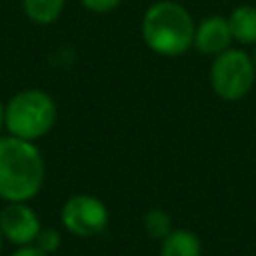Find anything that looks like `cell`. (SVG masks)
<instances>
[{"mask_svg":"<svg viewBox=\"0 0 256 256\" xmlns=\"http://www.w3.org/2000/svg\"><path fill=\"white\" fill-rule=\"evenodd\" d=\"M44 176V158L34 142L10 134L0 136V200H32L42 190Z\"/></svg>","mask_w":256,"mask_h":256,"instance_id":"6da1fadb","label":"cell"},{"mask_svg":"<svg viewBox=\"0 0 256 256\" xmlns=\"http://www.w3.org/2000/svg\"><path fill=\"white\" fill-rule=\"evenodd\" d=\"M194 34L196 24L190 12L174 0L154 2L144 12L142 40L154 54L180 56L194 46Z\"/></svg>","mask_w":256,"mask_h":256,"instance_id":"7a4b0ae2","label":"cell"},{"mask_svg":"<svg viewBox=\"0 0 256 256\" xmlns=\"http://www.w3.org/2000/svg\"><path fill=\"white\" fill-rule=\"evenodd\" d=\"M56 124V102L40 88L16 92L6 102V132L10 136L36 142Z\"/></svg>","mask_w":256,"mask_h":256,"instance_id":"3957f363","label":"cell"},{"mask_svg":"<svg viewBox=\"0 0 256 256\" xmlns=\"http://www.w3.org/2000/svg\"><path fill=\"white\" fill-rule=\"evenodd\" d=\"M256 74L252 56L240 48H228L214 56L210 66V86L214 94L226 102L242 100L254 86Z\"/></svg>","mask_w":256,"mask_h":256,"instance_id":"277c9868","label":"cell"},{"mask_svg":"<svg viewBox=\"0 0 256 256\" xmlns=\"http://www.w3.org/2000/svg\"><path fill=\"white\" fill-rule=\"evenodd\" d=\"M106 204L92 194H72L60 208V222L66 232L78 238H94L108 226Z\"/></svg>","mask_w":256,"mask_h":256,"instance_id":"5b68a950","label":"cell"},{"mask_svg":"<svg viewBox=\"0 0 256 256\" xmlns=\"http://www.w3.org/2000/svg\"><path fill=\"white\" fill-rule=\"evenodd\" d=\"M42 224L28 202H6L0 210V232L6 242L18 246L34 244Z\"/></svg>","mask_w":256,"mask_h":256,"instance_id":"8992f818","label":"cell"},{"mask_svg":"<svg viewBox=\"0 0 256 256\" xmlns=\"http://www.w3.org/2000/svg\"><path fill=\"white\" fill-rule=\"evenodd\" d=\"M232 44V34L228 20L224 16H208L196 26L194 48L204 56H218Z\"/></svg>","mask_w":256,"mask_h":256,"instance_id":"52a82bcc","label":"cell"},{"mask_svg":"<svg viewBox=\"0 0 256 256\" xmlns=\"http://www.w3.org/2000/svg\"><path fill=\"white\" fill-rule=\"evenodd\" d=\"M226 20L230 26L232 40L244 46H256V6L252 4L236 6Z\"/></svg>","mask_w":256,"mask_h":256,"instance_id":"ba28073f","label":"cell"},{"mask_svg":"<svg viewBox=\"0 0 256 256\" xmlns=\"http://www.w3.org/2000/svg\"><path fill=\"white\" fill-rule=\"evenodd\" d=\"M160 256H202V242L192 230L174 228L162 240Z\"/></svg>","mask_w":256,"mask_h":256,"instance_id":"9c48e42d","label":"cell"},{"mask_svg":"<svg viewBox=\"0 0 256 256\" xmlns=\"http://www.w3.org/2000/svg\"><path fill=\"white\" fill-rule=\"evenodd\" d=\"M64 4L66 0H22V10L30 22L46 26L60 18Z\"/></svg>","mask_w":256,"mask_h":256,"instance_id":"30bf717a","label":"cell"},{"mask_svg":"<svg viewBox=\"0 0 256 256\" xmlns=\"http://www.w3.org/2000/svg\"><path fill=\"white\" fill-rule=\"evenodd\" d=\"M142 226H144L146 234L150 238H154V240H164L174 230L172 216L162 208H150L142 216Z\"/></svg>","mask_w":256,"mask_h":256,"instance_id":"8fae6325","label":"cell"},{"mask_svg":"<svg viewBox=\"0 0 256 256\" xmlns=\"http://www.w3.org/2000/svg\"><path fill=\"white\" fill-rule=\"evenodd\" d=\"M60 244H62V234L52 226H42L38 236H36V240H34V246L38 250H42L44 254H48V256L58 252Z\"/></svg>","mask_w":256,"mask_h":256,"instance_id":"7c38bea8","label":"cell"},{"mask_svg":"<svg viewBox=\"0 0 256 256\" xmlns=\"http://www.w3.org/2000/svg\"><path fill=\"white\" fill-rule=\"evenodd\" d=\"M82 6L94 14H106V12H112L114 8L120 6L122 0H80Z\"/></svg>","mask_w":256,"mask_h":256,"instance_id":"4fadbf2b","label":"cell"},{"mask_svg":"<svg viewBox=\"0 0 256 256\" xmlns=\"http://www.w3.org/2000/svg\"><path fill=\"white\" fill-rule=\"evenodd\" d=\"M10 256H48V254H44L42 250H38L34 244H28V246H18V248H14V252H12Z\"/></svg>","mask_w":256,"mask_h":256,"instance_id":"5bb4252c","label":"cell"},{"mask_svg":"<svg viewBox=\"0 0 256 256\" xmlns=\"http://www.w3.org/2000/svg\"><path fill=\"white\" fill-rule=\"evenodd\" d=\"M6 130V104L0 100V136Z\"/></svg>","mask_w":256,"mask_h":256,"instance_id":"9a60e30c","label":"cell"},{"mask_svg":"<svg viewBox=\"0 0 256 256\" xmlns=\"http://www.w3.org/2000/svg\"><path fill=\"white\" fill-rule=\"evenodd\" d=\"M4 244H6V240H4V236H2V232H0V256H2V250H4Z\"/></svg>","mask_w":256,"mask_h":256,"instance_id":"2e32d148","label":"cell"},{"mask_svg":"<svg viewBox=\"0 0 256 256\" xmlns=\"http://www.w3.org/2000/svg\"><path fill=\"white\" fill-rule=\"evenodd\" d=\"M252 64H254V74H256V48H254V54H252Z\"/></svg>","mask_w":256,"mask_h":256,"instance_id":"e0dca14e","label":"cell"}]
</instances>
